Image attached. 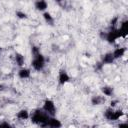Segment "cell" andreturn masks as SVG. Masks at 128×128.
Masks as SVG:
<instances>
[{"label": "cell", "instance_id": "6da1fadb", "mask_svg": "<svg viewBox=\"0 0 128 128\" xmlns=\"http://www.w3.org/2000/svg\"><path fill=\"white\" fill-rule=\"evenodd\" d=\"M50 116H48L45 112L42 111V109H35L33 112L30 113V121L41 128H46L47 122L49 120Z\"/></svg>", "mask_w": 128, "mask_h": 128}, {"label": "cell", "instance_id": "3957f363", "mask_svg": "<svg viewBox=\"0 0 128 128\" xmlns=\"http://www.w3.org/2000/svg\"><path fill=\"white\" fill-rule=\"evenodd\" d=\"M103 115L107 121L116 122V121H119L125 115V112L121 108H110L109 107L104 111Z\"/></svg>", "mask_w": 128, "mask_h": 128}, {"label": "cell", "instance_id": "8fae6325", "mask_svg": "<svg viewBox=\"0 0 128 128\" xmlns=\"http://www.w3.org/2000/svg\"><path fill=\"white\" fill-rule=\"evenodd\" d=\"M13 60H14V63L17 67H19V68L25 67V56L22 53L16 52L13 56Z\"/></svg>", "mask_w": 128, "mask_h": 128}, {"label": "cell", "instance_id": "52a82bcc", "mask_svg": "<svg viewBox=\"0 0 128 128\" xmlns=\"http://www.w3.org/2000/svg\"><path fill=\"white\" fill-rule=\"evenodd\" d=\"M70 81H71V77H70V75H69L66 71L62 70V71L59 72L58 77H57V82H58V84H59L60 86H65V85L68 84Z\"/></svg>", "mask_w": 128, "mask_h": 128}, {"label": "cell", "instance_id": "7c38bea8", "mask_svg": "<svg viewBox=\"0 0 128 128\" xmlns=\"http://www.w3.org/2000/svg\"><path fill=\"white\" fill-rule=\"evenodd\" d=\"M34 8H35L37 11L44 13V12H46V11L48 10V8H49V4H48L47 1H44V0H38V1L34 2Z\"/></svg>", "mask_w": 128, "mask_h": 128}, {"label": "cell", "instance_id": "5bb4252c", "mask_svg": "<svg viewBox=\"0 0 128 128\" xmlns=\"http://www.w3.org/2000/svg\"><path fill=\"white\" fill-rule=\"evenodd\" d=\"M115 63L113 55L111 52H106L102 57V64L103 65H112Z\"/></svg>", "mask_w": 128, "mask_h": 128}, {"label": "cell", "instance_id": "5b68a950", "mask_svg": "<svg viewBox=\"0 0 128 128\" xmlns=\"http://www.w3.org/2000/svg\"><path fill=\"white\" fill-rule=\"evenodd\" d=\"M120 39H122V38H121V34H120L118 27L114 28V29H110L109 31H107L105 33V40L109 44H115Z\"/></svg>", "mask_w": 128, "mask_h": 128}, {"label": "cell", "instance_id": "8992f818", "mask_svg": "<svg viewBox=\"0 0 128 128\" xmlns=\"http://www.w3.org/2000/svg\"><path fill=\"white\" fill-rule=\"evenodd\" d=\"M126 52H127V49H126L125 46H118L113 51H111V53H112L113 58H114L115 61L122 59L126 55Z\"/></svg>", "mask_w": 128, "mask_h": 128}, {"label": "cell", "instance_id": "9c48e42d", "mask_svg": "<svg viewBox=\"0 0 128 128\" xmlns=\"http://www.w3.org/2000/svg\"><path fill=\"white\" fill-rule=\"evenodd\" d=\"M30 113L31 112H29L27 109L22 108L16 112L15 117L18 121H27V120H30Z\"/></svg>", "mask_w": 128, "mask_h": 128}, {"label": "cell", "instance_id": "ba28073f", "mask_svg": "<svg viewBox=\"0 0 128 128\" xmlns=\"http://www.w3.org/2000/svg\"><path fill=\"white\" fill-rule=\"evenodd\" d=\"M31 75H32L31 68L22 67V68H19L18 71H17V76L21 80H27V79H29L31 77Z\"/></svg>", "mask_w": 128, "mask_h": 128}, {"label": "cell", "instance_id": "9a60e30c", "mask_svg": "<svg viewBox=\"0 0 128 128\" xmlns=\"http://www.w3.org/2000/svg\"><path fill=\"white\" fill-rule=\"evenodd\" d=\"M104 101H105V98L102 95H95L91 98L92 105H101V104H103Z\"/></svg>", "mask_w": 128, "mask_h": 128}, {"label": "cell", "instance_id": "ac0fdd59", "mask_svg": "<svg viewBox=\"0 0 128 128\" xmlns=\"http://www.w3.org/2000/svg\"><path fill=\"white\" fill-rule=\"evenodd\" d=\"M0 128H15V127L9 121L3 120V121H0Z\"/></svg>", "mask_w": 128, "mask_h": 128}, {"label": "cell", "instance_id": "4fadbf2b", "mask_svg": "<svg viewBox=\"0 0 128 128\" xmlns=\"http://www.w3.org/2000/svg\"><path fill=\"white\" fill-rule=\"evenodd\" d=\"M100 91L102 93V96L104 97H112L114 95V88L109 85H104L100 88Z\"/></svg>", "mask_w": 128, "mask_h": 128}, {"label": "cell", "instance_id": "d6986e66", "mask_svg": "<svg viewBox=\"0 0 128 128\" xmlns=\"http://www.w3.org/2000/svg\"><path fill=\"white\" fill-rule=\"evenodd\" d=\"M117 128H128V123L126 121H123V122H119L117 124Z\"/></svg>", "mask_w": 128, "mask_h": 128}, {"label": "cell", "instance_id": "7a4b0ae2", "mask_svg": "<svg viewBox=\"0 0 128 128\" xmlns=\"http://www.w3.org/2000/svg\"><path fill=\"white\" fill-rule=\"evenodd\" d=\"M30 65H31V69H33L34 71L42 72L46 67V59L44 55L41 52L32 55V60Z\"/></svg>", "mask_w": 128, "mask_h": 128}, {"label": "cell", "instance_id": "e0dca14e", "mask_svg": "<svg viewBox=\"0 0 128 128\" xmlns=\"http://www.w3.org/2000/svg\"><path fill=\"white\" fill-rule=\"evenodd\" d=\"M15 14H16V17H17L18 19H20V20H25V19L28 18L27 14H26L24 11H22V10H17Z\"/></svg>", "mask_w": 128, "mask_h": 128}, {"label": "cell", "instance_id": "2e32d148", "mask_svg": "<svg viewBox=\"0 0 128 128\" xmlns=\"http://www.w3.org/2000/svg\"><path fill=\"white\" fill-rule=\"evenodd\" d=\"M42 17L44 19V21L47 23V24H53L54 23V17L53 15L49 12V11H46L42 14Z\"/></svg>", "mask_w": 128, "mask_h": 128}, {"label": "cell", "instance_id": "30bf717a", "mask_svg": "<svg viewBox=\"0 0 128 128\" xmlns=\"http://www.w3.org/2000/svg\"><path fill=\"white\" fill-rule=\"evenodd\" d=\"M62 127H63V123L56 116L50 117L46 125V128H62Z\"/></svg>", "mask_w": 128, "mask_h": 128}, {"label": "cell", "instance_id": "277c9868", "mask_svg": "<svg viewBox=\"0 0 128 128\" xmlns=\"http://www.w3.org/2000/svg\"><path fill=\"white\" fill-rule=\"evenodd\" d=\"M41 109L43 112H45L48 116L50 117H53V116H56V112H57V107H56V104L55 102L52 100V99H45L42 103V106H41Z\"/></svg>", "mask_w": 128, "mask_h": 128}]
</instances>
